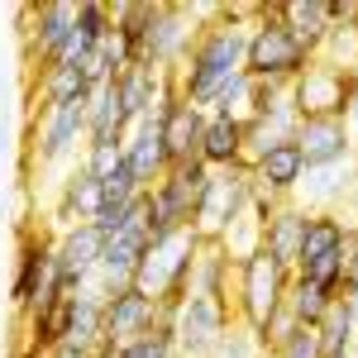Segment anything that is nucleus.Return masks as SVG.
<instances>
[{
  "label": "nucleus",
  "instance_id": "1",
  "mask_svg": "<svg viewBox=\"0 0 358 358\" xmlns=\"http://www.w3.org/2000/svg\"><path fill=\"white\" fill-rule=\"evenodd\" d=\"M248 20L253 5H220L210 24H201L187 62L172 72V86L182 101H192L196 110H206L215 101L224 82H234L244 72V43H248Z\"/></svg>",
  "mask_w": 358,
  "mask_h": 358
},
{
  "label": "nucleus",
  "instance_id": "2",
  "mask_svg": "<svg viewBox=\"0 0 358 358\" xmlns=\"http://www.w3.org/2000/svg\"><path fill=\"white\" fill-rule=\"evenodd\" d=\"M310 62H315V53L277 20V5H253L248 43H244V77L248 82L292 86Z\"/></svg>",
  "mask_w": 358,
  "mask_h": 358
},
{
  "label": "nucleus",
  "instance_id": "3",
  "mask_svg": "<svg viewBox=\"0 0 358 358\" xmlns=\"http://www.w3.org/2000/svg\"><path fill=\"white\" fill-rule=\"evenodd\" d=\"M215 10H220V5H153V0H148L143 34H138V62L172 77V72L187 62L201 24L215 20Z\"/></svg>",
  "mask_w": 358,
  "mask_h": 358
},
{
  "label": "nucleus",
  "instance_id": "4",
  "mask_svg": "<svg viewBox=\"0 0 358 358\" xmlns=\"http://www.w3.org/2000/svg\"><path fill=\"white\" fill-rule=\"evenodd\" d=\"M196 248H201L196 229H177V234H163V239H148L129 287H138L143 296H153V301H163V306H177L187 296V277H192Z\"/></svg>",
  "mask_w": 358,
  "mask_h": 358
},
{
  "label": "nucleus",
  "instance_id": "5",
  "mask_svg": "<svg viewBox=\"0 0 358 358\" xmlns=\"http://www.w3.org/2000/svg\"><path fill=\"white\" fill-rule=\"evenodd\" d=\"M287 282H292V273L277 268L263 248H253L248 258H239V263H234V282H229L234 325H244V330H263L268 315L282 310V301H287Z\"/></svg>",
  "mask_w": 358,
  "mask_h": 358
},
{
  "label": "nucleus",
  "instance_id": "6",
  "mask_svg": "<svg viewBox=\"0 0 358 358\" xmlns=\"http://www.w3.org/2000/svg\"><path fill=\"white\" fill-rule=\"evenodd\" d=\"M344 244H349V220L339 210H310L292 277L325 287L334 301H339L344 296Z\"/></svg>",
  "mask_w": 358,
  "mask_h": 358
},
{
  "label": "nucleus",
  "instance_id": "7",
  "mask_svg": "<svg viewBox=\"0 0 358 358\" xmlns=\"http://www.w3.org/2000/svg\"><path fill=\"white\" fill-rule=\"evenodd\" d=\"M206 182H210V167L206 163H177L167 167L163 177L148 187V239H163V234H177V229H192L196 206L206 196Z\"/></svg>",
  "mask_w": 358,
  "mask_h": 358
},
{
  "label": "nucleus",
  "instance_id": "8",
  "mask_svg": "<svg viewBox=\"0 0 358 358\" xmlns=\"http://www.w3.org/2000/svg\"><path fill=\"white\" fill-rule=\"evenodd\" d=\"M72 29H77V5L67 0H43V5H24V62L29 77L48 72L57 62L72 57Z\"/></svg>",
  "mask_w": 358,
  "mask_h": 358
},
{
  "label": "nucleus",
  "instance_id": "9",
  "mask_svg": "<svg viewBox=\"0 0 358 358\" xmlns=\"http://www.w3.org/2000/svg\"><path fill=\"white\" fill-rule=\"evenodd\" d=\"M248 206H253V172L248 163L239 167H220V172H210V182H206V196H201V206H196V239H206V244H215L229 224H239L248 215Z\"/></svg>",
  "mask_w": 358,
  "mask_h": 358
},
{
  "label": "nucleus",
  "instance_id": "10",
  "mask_svg": "<svg viewBox=\"0 0 358 358\" xmlns=\"http://www.w3.org/2000/svg\"><path fill=\"white\" fill-rule=\"evenodd\" d=\"M234 325V310L215 296H182L177 306H167V330L182 358H206Z\"/></svg>",
  "mask_w": 358,
  "mask_h": 358
},
{
  "label": "nucleus",
  "instance_id": "11",
  "mask_svg": "<svg viewBox=\"0 0 358 358\" xmlns=\"http://www.w3.org/2000/svg\"><path fill=\"white\" fill-rule=\"evenodd\" d=\"M86 143V101H67V106H43L29 120V163L57 167L77 158Z\"/></svg>",
  "mask_w": 358,
  "mask_h": 358
},
{
  "label": "nucleus",
  "instance_id": "12",
  "mask_svg": "<svg viewBox=\"0 0 358 358\" xmlns=\"http://www.w3.org/2000/svg\"><path fill=\"white\" fill-rule=\"evenodd\" d=\"M158 325H167V306L143 296L138 287H115L101 296V339L106 344H129Z\"/></svg>",
  "mask_w": 358,
  "mask_h": 358
},
{
  "label": "nucleus",
  "instance_id": "13",
  "mask_svg": "<svg viewBox=\"0 0 358 358\" xmlns=\"http://www.w3.org/2000/svg\"><path fill=\"white\" fill-rule=\"evenodd\" d=\"M101 248H106V234L96 224H62L53 234V287L62 292H82L96 277V263H101Z\"/></svg>",
  "mask_w": 358,
  "mask_h": 358
},
{
  "label": "nucleus",
  "instance_id": "14",
  "mask_svg": "<svg viewBox=\"0 0 358 358\" xmlns=\"http://www.w3.org/2000/svg\"><path fill=\"white\" fill-rule=\"evenodd\" d=\"M354 86H358V72H339L330 62H310L301 77L292 82V106L296 115H349V101H354Z\"/></svg>",
  "mask_w": 358,
  "mask_h": 358
},
{
  "label": "nucleus",
  "instance_id": "15",
  "mask_svg": "<svg viewBox=\"0 0 358 358\" xmlns=\"http://www.w3.org/2000/svg\"><path fill=\"white\" fill-rule=\"evenodd\" d=\"M292 143L301 148L306 167H339V163L358 158L354 134H349V124L339 115H306V120H296Z\"/></svg>",
  "mask_w": 358,
  "mask_h": 358
},
{
  "label": "nucleus",
  "instance_id": "16",
  "mask_svg": "<svg viewBox=\"0 0 358 358\" xmlns=\"http://www.w3.org/2000/svg\"><path fill=\"white\" fill-rule=\"evenodd\" d=\"M153 129H158L167 167L196 163V153H201V129H206V110H196L192 101H182V96L172 91L163 106H158V115H153Z\"/></svg>",
  "mask_w": 358,
  "mask_h": 358
},
{
  "label": "nucleus",
  "instance_id": "17",
  "mask_svg": "<svg viewBox=\"0 0 358 358\" xmlns=\"http://www.w3.org/2000/svg\"><path fill=\"white\" fill-rule=\"evenodd\" d=\"M248 172H253V192L258 196L292 201L296 187H301V177H306V158H301V148H296L292 138H277L263 153L248 158Z\"/></svg>",
  "mask_w": 358,
  "mask_h": 358
},
{
  "label": "nucleus",
  "instance_id": "18",
  "mask_svg": "<svg viewBox=\"0 0 358 358\" xmlns=\"http://www.w3.org/2000/svg\"><path fill=\"white\" fill-rule=\"evenodd\" d=\"M48 277H53V234H24L15 253V273H10V306L24 315L43 296Z\"/></svg>",
  "mask_w": 358,
  "mask_h": 358
},
{
  "label": "nucleus",
  "instance_id": "19",
  "mask_svg": "<svg viewBox=\"0 0 358 358\" xmlns=\"http://www.w3.org/2000/svg\"><path fill=\"white\" fill-rule=\"evenodd\" d=\"M115 96H120V106H124V120L129 124H143V120H153L158 106H163L167 96L177 91L167 72H153V67H143V62H129V67H120V77H115Z\"/></svg>",
  "mask_w": 358,
  "mask_h": 358
},
{
  "label": "nucleus",
  "instance_id": "20",
  "mask_svg": "<svg viewBox=\"0 0 358 358\" xmlns=\"http://www.w3.org/2000/svg\"><path fill=\"white\" fill-rule=\"evenodd\" d=\"M358 187V158L354 163H339V167H306L301 187H296V206L306 210H344V201L354 196Z\"/></svg>",
  "mask_w": 358,
  "mask_h": 358
},
{
  "label": "nucleus",
  "instance_id": "21",
  "mask_svg": "<svg viewBox=\"0 0 358 358\" xmlns=\"http://www.w3.org/2000/svg\"><path fill=\"white\" fill-rule=\"evenodd\" d=\"M196 163H206L210 172L248 163V129H244V120H234V115H206Z\"/></svg>",
  "mask_w": 358,
  "mask_h": 358
},
{
  "label": "nucleus",
  "instance_id": "22",
  "mask_svg": "<svg viewBox=\"0 0 358 358\" xmlns=\"http://www.w3.org/2000/svg\"><path fill=\"white\" fill-rule=\"evenodd\" d=\"M306 220H310V210L296 206V201H282L273 215L263 220V253L273 258L277 268H296V253H301V239H306Z\"/></svg>",
  "mask_w": 358,
  "mask_h": 358
},
{
  "label": "nucleus",
  "instance_id": "23",
  "mask_svg": "<svg viewBox=\"0 0 358 358\" xmlns=\"http://www.w3.org/2000/svg\"><path fill=\"white\" fill-rule=\"evenodd\" d=\"M29 96H34V110H43V106L86 101V96H91V86H86L82 62H77V57H67V62H57V67H48V72L29 77Z\"/></svg>",
  "mask_w": 358,
  "mask_h": 358
},
{
  "label": "nucleus",
  "instance_id": "24",
  "mask_svg": "<svg viewBox=\"0 0 358 358\" xmlns=\"http://www.w3.org/2000/svg\"><path fill=\"white\" fill-rule=\"evenodd\" d=\"M124 172L134 177L143 192L167 172V158H163V143H158L153 120H143V124H134V129L124 134Z\"/></svg>",
  "mask_w": 358,
  "mask_h": 358
},
{
  "label": "nucleus",
  "instance_id": "25",
  "mask_svg": "<svg viewBox=\"0 0 358 358\" xmlns=\"http://www.w3.org/2000/svg\"><path fill=\"white\" fill-rule=\"evenodd\" d=\"M101 201H106V187L77 167V172L62 182V192H57V224H96Z\"/></svg>",
  "mask_w": 358,
  "mask_h": 358
},
{
  "label": "nucleus",
  "instance_id": "26",
  "mask_svg": "<svg viewBox=\"0 0 358 358\" xmlns=\"http://www.w3.org/2000/svg\"><path fill=\"white\" fill-rule=\"evenodd\" d=\"M277 5V20L301 38L306 48L315 53L330 34V0H273Z\"/></svg>",
  "mask_w": 358,
  "mask_h": 358
},
{
  "label": "nucleus",
  "instance_id": "27",
  "mask_svg": "<svg viewBox=\"0 0 358 358\" xmlns=\"http://www.w3.org/2000/svg\"><path fill=\"white\" fill-rule=\"evenodd\" d=\"M101 287L91 282L82 292H72V315H67V344H77L86 354H96L106 339H101Z\"/></svg>",
  "mask_w": 358,
  "mask_h": 358
},
{
  "label": "nucleus",
  "instance_id": "28",
  "mask_svg": "<svg viewBox=\"0 0 358 358\" xmlns=\"http://www.w3.org/2000/svg\"><path fill=\"white\" fill-rule=\"evenodd\" d=\"M315 339H320V358H354L358 354V325L349 315V306L334 301L325 310V320L315 325Z\"/></svg>",
  "mask_w": 358,
  "mask_h": 358
},
{
  "label": "nucleus",
  "instance_id": "29",
  "mask_svg": "<svg viewBox=\"0 0 358 358\" xmlns=\"http://www.w3.org/2000/svg\"><path fill=\"white\" fill-rule=\"evenodd\" d=\"M287 315L301 325V330H315L320 320H325V310L334 306V296L325 292V287H315V282H301V277H292L287 282Z\"/></svg>",
  "mask_w": 358,
  "mask_h": 358
},
{
  "label": "nucleus",
  "instance_id": "30",
  "mask_svg": "<svg viewBox=\"0 0 358 358\" xmlns=\"http://www.w3.org/2000/svg\"><path fill=\"white\" fill-rule=\"evenodd\" d=\"M110 24H115V15L106 0H82L77 5V29H72V57H86L96 43H106Z\"/></svg>",
  "mask_w": 358,
  "mask_h": 358
},
{
  "label": "nucleus",
  "instance_id": "31",
  "mask_svg": "<svg viewBox=\"0 0 358 358\" xmlns=\"http://www.w3.org/2000/svg\"><path fill=\"white\" fill-rule=\"evenodd\" d=\"M124 163V138H86L82 143V172L86 177H96V182H106L115 167Z\"/></svg>",
  "mask_w": 358,
  "mask_h": 358
},
{
  "label": "nucleus",
  "instance_id": "32",
  "mask_svg": "<svg viewBox=\"0 0 358 358\" xmlns=\"http://www.w3.org/2000/svg\"><path fill=\"white\" fill-rule=\"evenodd\" d=\"M248 106H253V82L239 72L234 82H224L220 91H215V101L206 106V115H234V120H248Z\"/></svg>",
  "mask_w": 358,
  "mask_h": 358
},
{
  "label": "nucleus",
  "instance_id": "33",
  "mask_svg": "<svg viewBox=\"0 0 358 358\" xmlns=\"http://www.w3.org/2000/svg\"><path fill=\"white\" fill-rule=\"evenodd\" d=\"M115 358H182V354H177V344H172V330L158 325V330H148V334H138V339H129V344H120Z\"/></svg>",
  "mask_w": 358,
  "mask_h": 358
},
{
  "label": "nucleus",
  "instance_id": "34",
  "mask_svg": "<svg viewBox=\"0 0 358 358\" xmlns=\"http://www.w3.org/2000/svg\"><path fill=\"white\" fill-rule=\"evenodd\" d=\"M206 358H268V354L258 349L253 330H244V325H229V334H224V339H220V344H215Z\"/></svg>",
  "mask_w": 358,
  "mask_h": 358
},
{
  "label": "nucleus",
  "instance_id": "35",
  "mask_svg": "<svg viewBox=\"0 0 358 358\" xmlns=\"http://www.w3.org/2000/svg\"><path fill=\"white\" fill-rule=\"evenodd\" d=\"M268 358H320V339H315V330H301L296 325Z\"/></svg>",
  "mask_w": 358,
  "mask_h": 358
},
{
  "label": "nucleus",
  "instance_id": "36",
  "mask_svg": "<svg viewBox=\"0 0 358 358\" xmlns=\"http://www.w3.org/2000/svg\"><path fill=\"white\" fill-rule=\"evenodd\" d=\"M43 358H91L86 349H77V344H57V349H48Z\"/></svg>",
  "mask_w": 358,
  "mask_h": 358
},
{
  "label": "nucleus",
  "instance_id": "37",
  "mask_svg": "<svg viewBox=\"0 0 358 358\" xmlns=\"http://www.w3.org/2000/svg\"><path fill=\"white\" fill-rule=\"evenodd\" d=\"M349 134H354V148H358V86H354V101H349V115H344Z\"/></svg>",
  "mask_w": 358,
  "mask_h": 358
},
{
  "label": "nucleus",
  "instance_id": "38",
  "mask_svg": "<svg viewBox=\"0 0 358 358\" xmlns=\"http://www.w3.org/2000/svg\"><path fill=\"white\" fill-rule=\"evenodd\" d=\"M349 206H354V215H358V187H354V196H349Z\"/></svg>",
  "mask_w": 358,
  "mask_h": 358
}]
</instances>
